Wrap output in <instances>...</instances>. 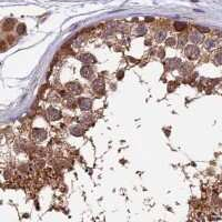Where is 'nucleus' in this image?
I'll return each instance as SVG.
<instances>
[{"mask_svg": "<svg viewBox=\"0 0 222 222\" xmlns=\"http://www.w3.org/2000/svg\"><path fill=\"white\" fill-rule=\"evenodd\" d=\"M185 53L188 58L197 59L198 57H199V53L200 52H199V49H198L194 45H190V46H188V47L185 48Z\"/></svg>", "mask_w": 222, "mask_h": 222, "instance_id": "obj_1", "label": "nucleus"}, {"mask_svg": "<svg viewBox=\"0 0 222 222\" xmlns=\"http://www.w3.org/2000/svg\"><path fill=\"white\" fill-rule=\"evenodd\" d=\"M203 46H204V48H206V50H213V49H214V48L218 46L217 39L209 38V39H206V41L203 42Z\"/></svg>", "mask_w": 222, "mask_h": 222, "instance_id": "obj_2", "label": "nucleus"}, {"mask_svg": "<svg viewBox=\"0 0 222 222\" xmlns=\"http://www.w3.org/2000/svg\"><path fill=\"white\" fill-rule=\"evenodd\" d=\"M191 36V40L193 41V42H196V43H201L202 41H203V36L201 35V33H199L198 31H193L192 33L190 35Z\"/></svg>", "mask_w": 222, "mask_h": 222, "instance_id": "obj_3", "label": "nucleus"}, {"mask_svg": "<svg viewBox=\"0 0 222 222\" xmlns=\"http://www.w3.org/2000/svg\"><path fill=\"white\" fill-rule=\"evenodd\" d=\"M80 59H81L83 62H86V64H95V59L93 58L91 54H88V53H86L85 56H81Z\"/></svg>", "mask_w": 222, "mask_h": 222, "instance_id": "obj_4", "label": "nucleus"}, {"mask_svg": "<svg viewBox=\"0 0 222 222\" xmlns=\"http://www.w3.org/2000/svg\"><path fill=\"white\" fill-rule=\"evenodd\" d=\"M213 61H214L216 64H222V51H219V52L214 53Z\"/></svg>", "mask_w": 222, "mask_h": 222, "instance_id": "obj_5", "label": "nucleus"}]
</instances>
